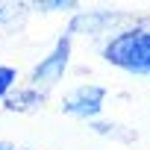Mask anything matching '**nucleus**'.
<instances>
[{
	"mask_svg": "<svg viewBox=\"0 0 150 150\" xmlns=\"http://www.w3.org/2000/svg\"><path fill=\"white\" fill-rule=\"evenodd\" d=\"M44 100H47L44 91H38V88H33V86H18V88H12V94L3 100V106H6L9 112H35L38 106H44Z\"/></svg>",
	"mask_w": 150,
	"mask_h": 150,
	"instance_id": "39448f33",
	"label": "nucleus"
},
{
	"mask_svg": "<svg viewBox=\"0 0 150 150\" xmlns=\"http://www.w3.org/2000/svg\"><path fill=\"white\" fill-rule=\"evenodd\" d=\"M100 56L112 68L135 77H150V21H132L129 27L106 35Z\"/></svg>",
	"mask_w": 150,
	"mask_h": 150,
	"instance_id": "f257e3e1",
	"label": "nucleus"
},
{
	"mask_svg": "<svg viewBox=\"0 0 150 150\" xmlns=\"http://www.w3.org/2000/svg\"><path fill=\"white\" fill-rule=\"evenodd\" d=\"M106 88L97 86V83H80L74 86L65 97H62V112L71 115V118H80V121H97L100 112H103V103H106Z\"/></svg>",
	"mask_w": 150,
	"mask_h": 150,
	"instance_id": "20e7f679",
	"label": "nucleus"
},
{
	"mask_svg": "<svg viewBox=\"0 0 150 150\" xmlns=\"http://www.w3.org/2000/svg\"><path fill=\"white\" fill-rule=\"evenodd\" d=\"M88 127H91L97 135H106V138H121V141H132V132H121L124 127H118V124H109V121H100V118H97V121H91Z\"/></svg>",
	"mask_w": 150,
	"mask_h": 150,
	"instance_id": "0eeeda50",
	"label": "nucleus"
},
{
	"mask_svg": "<svg viewBox=\"0 0 150 150\" xmlns=\"http://www.w3.org/2000/svg\"><path fill=\"white\" fill-rule=\"evenodd\" d=\"M15 83H18V71L9 68V65H0V103H3V100L12 94Z\"/></svg>",
	"mask_w": 150,
	"mask_h": 150,
	"instance_id": "6e6552de",
	"label": "nucleus"
},
{
	"mask_svg": "<svg viewBox=\"0 0 150 150\" xmlns=\"http://www.w3.org/2000/svg\"><path fill=\"white\" fill-rule=\"evenodd\" d=\"M0 150H21V147H15V144H9V141H0Z\"/></svg>",
	"mask_w": 150,
	"mask_h": 150,
	"instance_id": "9d476101",
	"label": "nucleus"
},
{
	"mask_svg": "<svg viewBox=\"0 0 150 150\" xmlns=\"http://www.w3.org/2000/svg\"><path fill=\"white\" fill-rule=\"evenodd\" d=\"M30 9H38V12H68V9H77L74 0H38Z\"/></svg>",
	"mask_w": 150,
	"mask_h": 150,
	"instance_id": "1a4fd4ad",
	"label": "nucleus"
},
{
	"mask_svg": "<svg viewBox=\"0 0 150 150\" xmlns=\"http://www.w3.org/2000/svg\"><path fill=\"white\" fill-rule=\"evenodd\" d=\"M68 65H71V38L62 35V38L53 44V50L33 68V74H30V86L38 88V91H44V94H50V88H56V86L62 83Z\"/></svg>",
	"mask_w": 150,
	"mask_h": 150,
	"instance_id": "7ed1b4c3",
	"label": "nucleus"
},
{
	"mask_svg": "<svg viewBox=\"0 0 150 150\" xmlns=\"http://www.w3.org/2000/svg\"><path fill=\"white\" fill-rule=\"evenodd\" d=\"M129 24H132L129 15L121 9H83V12H74L65 35L68 38H74V35H106V33H118Z\"/></svg>",
	"mask_w": 150,
	"mask_h": 150,
	"instance_id": "f03ea898",
	"label": "nucleus"
},
{
	"mask_svg": "<svg viewBox=\"0 0 150 150\" xmlns=\"http://www.w3.org/2000/svg\"><path fill=\"white\" fill-rule=\"evenodd\" d=\"M27 3H0V30H15L27 21Z\"/></svg>",
	"mask_w": 150,
	"mask_h": 150,
	"instance_id": "423d86ee",
	"label": "nucleus"
}]
</instances>
